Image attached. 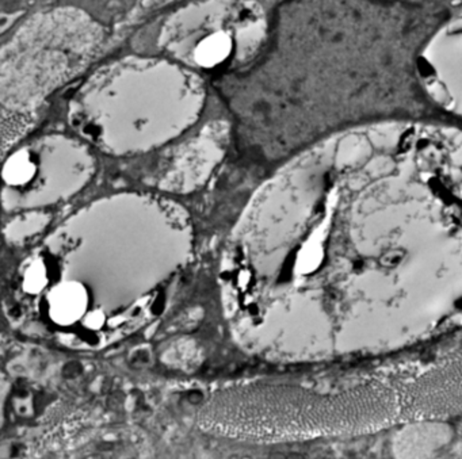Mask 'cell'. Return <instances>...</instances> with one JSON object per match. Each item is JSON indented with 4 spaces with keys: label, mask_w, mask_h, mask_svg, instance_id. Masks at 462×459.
<instances>
[{
    "label": "cell",
    "mask_w": 462,
    "mask_h": 459,
    "mask_svg": "<svg viewBox=\"0 0 462 459\" xmlns=\"http://www.w3.org/2000/svg\"><path fill=\"white\" fill-rule=\"evenodd\" d=\"M199 75L176 61L129 57L94 72L68 117L83 137L113 155L148 152L191 129L205 107Z\"/></svg>",
    "instance_id": "1"
},
{
    "label": "cell",
    "mask_w": 462,
    "mask_h": 459,
    "mask_svg": "<svg viewBox=\"0 0 462 459\" xmlns=\"http://www.w3.org/2000/svg\"><path fill=\"white\" fill-rule=\"evenodd\" d=\"M101 31L75 12H53L21 30L3 48L0 65L2 151L26 137L45 103L86 70Z\"/></svg>",
    "instance_id": "2"
},
{
    "label": "cell",
    "mask_w": 462,
    "mask_h": 459,
    "mask_svg": "<svg viewBox=\"0 0 462 459\" xmlns=\"http://www.w3.org/2000/svg\"><path fill=\"white\" fill-rule=\"evenodd\" d=\"M94 171L88 148L64 134H46L12 153L4 168V204L35 208L78 191Z\"/></svg>",
    "instance_id": "3"
},
{
    "label": "cell",
    "mask_w": 462,
    "mask_h": 459,
    "mask_svg": "<svg viewBox=\"0 0 462 459\" xmlns=\"http://www.w3.org/2000/svg\"><path fill=\"white\" fill-rule=\"evenodd\" d=\"M197 23L180 21L165 37L164 48L174 61L195 69H223L220 75L247 67L255 60L265 37V25L255 7L242 4L223 14L218 23L213 15Z\"/></svg>",
    "instance_id": "4"
},
{
    "label": "cell",
    "mask_w": 462,
    "mask_h": 459,
    "mask_svg": "<svg viewBox=\"0 0 462 459\" xmlns=\"http://www.w3.org/2000/svg\"><path fill=\"white\" fill-rule=\"evenodd\" d=\"M426 94L445 112L462 119V26L457 22L426 49L417 63Z\"/></svg>",
    "instance_id": "5"
}]
</instances>
